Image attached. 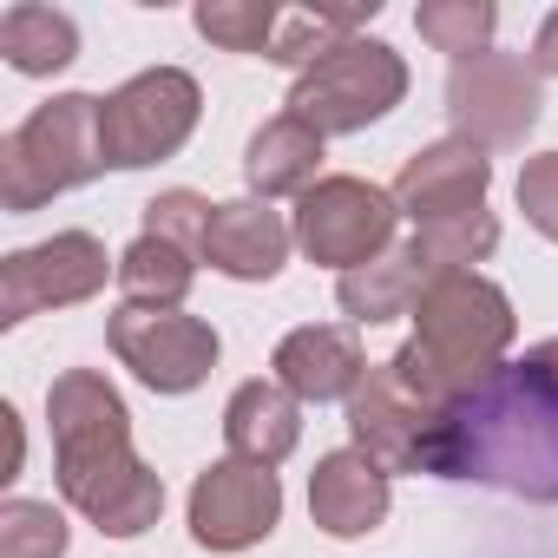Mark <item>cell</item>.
<instances>
[{
	"instance_id": "obj_9",
	"label": "cell",
	"mask_w": 558,
	"mask_h": 558,
	"mask_svg": "<svg viewBox=\"0 0 558 558\" xmlns=\"http://www.w3.org/2000/svg\"><path fill=\"white\" fill-rule=\"evenodd\" d=\"M106 276H119V263L93 230H53L47 243L0 256V329H21L47 310L93 303L106 290Z\"/></svg>"
},
{
	"instance_id": "obj_18",
	"label": "cell",
	"mask_w": 558,
	"mask_h": 558,
	"mask_svg": "<svg viewBox=\"0 0 558 558\" xmlns=\"http://www.w3.org/2000/svg\"><path fill=\"white\" fill-rule=\"evenodd\" d=\"M323 132L316 125H303L296 112H276V119H263L256 125V138H250V151H243V184H250V197H303V191H316L323 184Z\"/></svg>"
},
{
	"instance_id": "obj_10",
	"label": "cell",
	"mask_w": 558,
	"mask_h": 558,
	"mask_svg": "<svg viewBox=\"0 0 558 558\" xmlns=\"http://www.w3.org/2000/svg\"><path fill=\"white\" fill-rule=\"evenodd\" d=\"M106 342L119 355V368H132L151 395H191L210 381L223 342L204 316L184 310H145V303H119L106 316Z\"/></svg>"
},
{
	"instance_id": "obj_28",
	"label": "cell",
	"mask_w": 558,
	"mask_h": 558,
	"mask_svg": "<svg viewBox=\"0 0 558 558\" xmlns=\"http://www.w3.org/2000/svg\"><path fill=\"white\" fill-rule=\"evenodd\" d=\"M519 210H525V223L545 243H558V151L525 158V171H519Z\"/></svg>"
},
{
	"instance_id": "obj_20",
	"label": "cell",
	"mask_w": 558,
	"mask_h": 558,
	"mask_svg": "<svg viewBox=\"0 0 558 558\" xmlns=\"http://www.w3.org/2000/svg\"><path fill=\"white\" fill-rule=\"evenodd\" d=\"M0 53H8V66L27 73V80H53V73H66L80 60V27L60 8L14 0V8L0 14Z\"/></svg>"
},
{
	"instance_id": "obj_19",
	"label": "cell",
	"mask_w": 558,
	"mask_h": 558,
	"mask_svg": "<svg viewBox=\"0 0 558 558\" xmlns=\"http://www.w3.org/2000/svg\"><path fill=\"white\" fill-rule=\"evenodd\" d=\"M421 290H427V276L414 269L408 250H388V256H375V263L336 276V303H342V316H349L355 329H381V323L414 316Z\"/></svg>"
},
{
	"instance_id": "obj_16",
	"label": "cell",
	"mask_w": 558,
	"mask_h": 558,
	"mask_svg": "<svg viewBox=\"0 0 558 558\" xmlns=\"http://www.w3.org/2000/svg\"><path fill=\"white\" fill-rule=\"evenodd\" d=\"M395 493H388V473L355 453V447H336L316 460L310 473V519L329 532V538H368L381 519H388Z\"/></svg>"
},
{
	"instance_id": "obj_11",
	"label": "cell",
	"mask_w": 558,
	"mask_h": 558,
	"mask_svg": "<svg viewBox=\"0 0 558 558\" xmlns=\"http://www.w3.org/2000/svg\"><path fill=\"white\" fill-rule=\"evenodd\" d=\"M538 73L519 60V53H480V60H460L447 73V119H453V138L480 145V151H519L538 125Z\"/></svg>"
},
{
	"instance_id": "obj_25",
	"label": "cell",
	"mask_w": 558,
	"mask_h": 558,
	"mask_svg": "<svg viewBox=\"0 0 558 558\" xmlns=\"http://www.w3.org/2000/svg\"><path fill=\"white\" fill-rule=\"evenodd\" d=\"M197 34L223 53H263L269 60V40L283 27V14L269 8V0H197Z\"/></svg>"
},
{
	"instance_id": "obj_12",
	"label": "cell",
	"mask_w": 558,
	"mask_h": 558,
	"mask_svg": "<svg viewBox=\"0 0 558 558\" xmlns=\"http://www.w3.org/2000/svg\"><path fill=\"white\" fill-rule=\"evenodd\" d=\"M276 519H283L276 466H250L223 453L191 480V538L204 551H250L276 532Z\"/></svg>"
},
{
	"instance_id": "obj_23",
	"label": "cell",
	"mask_w": 558,
	"mask_h": 558,
	"mask_svg": "<svg viewBox=\"0 0 558 558\" xmlns=\"http://www.w3.org/2000/svg\"><path fill=\"white\" fill-rule=\"evenodd\" d=\"M368 14H375V0H368V8H296V14H283V27H276L269 60H276V66L310 73V66H316V60H329L336 47L362 40Z\"/></svg>"
},
{
	"instance_id": "obj_21",
	"label": "cell",
	"mask_w": 558,
	"mask_h": 558,
	"mask_svg": "<svg viewBox=\"0 0 558 558\" xmlns=\"http://www.w3.org/2000/svg\"><path fill=\"white\" fill-rule=\"evenodd\" d=\"M197 263H204V256H191V250H178V243L138 230V243L119 256V276H112V283H119L125 303H145V310H184V296H191V283H197Z\"/></svg>"
},
{
	"instance_id": "obj_29",
	"label": "cell",
	"mask_w": 558,
	"mask_h": 558,
	"mask_svg": "<svg viewBox=\"0 0 558 558\" xmlns=\"http://www.w3.org/2000/svg\"><path fill=\"white\" fill-rule=\"evenodd\" d=\"M525 66L538 73V80H558V8L538 21V34H532V53H525Z\"/></svg>"
},
{
	"instance_id": "obj_2",
	"label": "cell",
	"mask_w": 558,
	"mask_h": 558,
	"mask_svg": "<svg viewBox=\"0 0 558 558\" xmlns=\"http://www.w3.org/2000/svg\"><path fill=\"white\" fill-rule=\"evenodd\" d=\"M53 421V480L60 499L93 519L106 538H138L165 512V480L132 453V414L125 395L99 368H66L47 388Z\"/></svg>"
},
{
	"instance_id": "obj_3",
	"label": "cell",
	"mask_w": 558,
	"mask_h": 558,
	"mask_svg": "<svg viewBox=\"0 0 558 558\" xmlns=\"http://www.w3.org/2000/svg\"><path fill=\"white\" fill-rule=\"evenodd\" d=\"M519 336L512 296L480 269L434 276L414 303V336L388 355L395 375L440 414H453L473 388H486L506 368V349Z\"/></svg>"
},
{
	"instance_id": "obj_8",
	"label": "cell",
	"mask_w": 558,
	"mask_h": 558,
	"mask_svg": "<svg viewBox=\"0 0 558 558\" xmlns=\"http://www.w3.org/2000/svg\"><path fill=\"white\" fill-rule=\"evenodd\" d=\"M395 223H401L395 191H381L368 178H349V171H336V178H323L316 191L296 197V250L323 269H342V276L388 256Z\"/></svg>"
},
{
	"instance_id": "obj_13",
	"label": "cell",
	"mask_w": 558,
	"mask_h": 558,
	"mask_svg": "<svg viewBox=\"0 0 558 558\" xmlns=\"http://www.w3.org/2000/svg\"><path fill=\"white\" fill-rule=\"evenodd\" d=\"M486 191H493V158L466 138L421 145L395 178V204L414 230L440 223V217H460V210H486Z\"/></svg>"
},
{
	"instance_id": "obj_27",
	"label": "cell",
	"mask_w": 558,
	"mask_h": 558,
	"mask_svg": "<svg viewBox=\"0 0 558 558\" xmlns=\"http://www.w3.org/2000/svg\"><path fill=\"white\" fill-rule=\"evenodd\" d=\"M210 197H197V191H158L151 204H145V236H165V243H178V250H191V256H204V230H210Z\"/></svg>"
},
{
	"instance_id": "obj_15",
	"label": "cell",
	"mask_w": 558,
	"mask_h": 558,
	"mask_svg": "<svg viewBox=\"0 0 558 558\" xmlns=\"http://www.w3.org/2000/svg\"><path fill=\"white\" fill-rule=\"evenodd\" d=\"M290 250H296V223L283 210H269L263 197H230L210 210L204 263L217 276H230V283H269L290 263Z\"/></svg>"
},
{
	"instance_id": "obj_1",
	"label": "cell",
	"mask_w": 558,
	"mask_h": 558,
	"mask_svg": "<svg viewBox=\"0 0 558 558\" xmlns=\"http://www.w3.org/2000/svg\"><path fill=\"white\" fill-rule=\"evenodd\" d=\"M440 480H473L525 506H558V336L532 342L447 414Z\"/></svg>"
},
{
	"instance_id": "obj_14",
	"label": "cell",
	"mask_w": 558,
	"mask_h": 558,
	"mask_svg": "<svg viewBox=\"0 0 558 558\" xmlns=\"http://www.w3.org/2000/svg\"><path fill=\"white\" fill-rule=\"evenodd\" d=\"M362 375H368V355L355 342V323H303L269 355V381H283L303 408L349 401L362 388Z\"/></svg>"
},
{
	"instance_id": "obj_6",
	"label": "cell",
	"mask_w": 558,
	"mask_h": 558,
	"mask_svg": "<svg viewBox=\"0 0 558 558\" xmlns=\"http://www.w3.org/2000/svg\"><path fill=\"white\" fill-rule=\"evenodd\" d=\"M197 112H204V93L184 66H151V73H132L119 93H106L99 106V125H106V165L112 171H145V165H165L191 145L197 132Z\"/></svg>"
},
{
	"instance_id": "obj_22",
	"label": "cell",
	"mask_w": 558,
	"mask_h": 558,
	"mask_svg": "<svg viewBox=\"0 0 558 558\" xmlns=\"http://www.w3.org/2000/svg\"><path fill=\"white\" fill-rule=\"evenodd\" d=\"M408 256H414V269L427 276H453V269H473V263H486L493 250H499V223H493V210H460V217H440V223H421L408 243H401Z\"/></svg>"
},
{
	"instance_id": "obj_5",
	"label": "cell",
	"mask_w": 558,
	"mask_h": 558,
	"mask_svg": "<svg viewBox=\"0 0 558 558\" xmlns=\"http://www.w3.org/2000/svg\"><path fill=\"white\" fill-rule=\"evenodd\" d=\"M408 99V60L388 40H349L329 60H316L310 73H296L290 86V112L303 125H316L323 138H349L368 132L375 119H388Z\"/></svg>"
},
{
	"instance_id": "obj_26",
	"label": "cell",
	"mask_w": 558,
	"mask_h": 558,
	"mask_svg": "<svg viewBox=\"0 0 558 558\" xmlns=\"http://www.w3.org/2000/svg\"><path fill=\"white\" fill-rule=\"evenodd\" d=\"M73 532L53 499H8L0 506V558H66Z\"/></svg>"
},
{
	"instance_id": "obj_24",
	"label": "cell",
	"mask_w": 558,
	"mask_h": 558,
	"mask_svg": "<svg viewBox=\"0 0 558 558\" xmlns=\"http://www.w3.org/2000/svg\"><path fill=\"white\" fill-rule=\"evenodd\" d=\"M414 27L434 53H447L453 66L460 60H480L493 53V34H499V8L493 0H421L414 8Z\"/></svg>"
},
{
	"instance_id": "obj_7",
	"label": "cell",
	"mask_w": 558,
	"mask_h": 558,
	"mask_svg": "<svg viewBox=\"0 0 558 558\" xmlns=\"http://www.w3.org/2000/svg\"><path fill=\"white\" fill-rule=\"evenodd\" d=\"M349 440L355 453H368L388 480L395 473H434L440 480V453H447V414L427 408L395 362H368L362 388L349 395Z\"/></svg>"
},
{
	"instance_id": "obj_17",
	"label": "cell",
	"mask_w": 558,
	"mask_h": 558,
	"mask_svg": "<svg viewBox=\"0 0 558 558\" xmlns=\"http://www.w3.org/2000/svg\"><path fill=\"white\" fill-rule=\"evenodd\" d=\"M303 440V401L283 388V381H243L230 401H223V447L230 460H250V466H283Z\"/></svg>"
},
{
	"instance_id": "obj_4",
	"label": "cell",
	"mask_w": 558,
	"mask_h": 558,
	"mask_svg": "<svg viewBox=\"0 0 558 558\" xmlns=\"http://www.w3.org/2000/svg\"><path fill=\"white\" fill-rule=\"evenodd\" d=\"M99 106H106L99 93H53L0 138V204H8V217H27L60 191H80L99 171H112Z\"/></svg>"
}]
</instances>
